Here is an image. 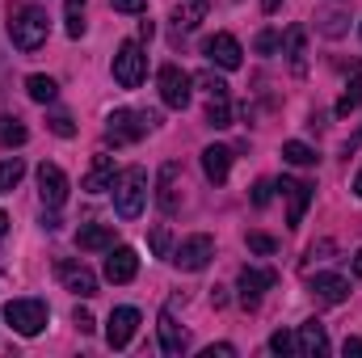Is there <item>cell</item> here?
<instances>
[{
	"label": "cell",
	"instance_id": "1",
	"mask_svg": "<svg viewBox=\"0 0 362 358\" xmlns=\"http://www.w3.org/2000/svg\"><path fill=\"white\" fill-rule=\"evenodd\" d=\"M47 34H51V25H47V13L42 8H13L8 13V38H13V47L17 51H38L42 42H47Z\"/></svg>",
	"mask_w": 362,
	"mask_h": 358
},
{
	"label": "cell",
	"instance_id": "2",
	"mask_svg": "<svg viewBox=\"0 0 362 358\" xmlns=\"http://www.w3.org/2000/svg\"><path fill=\"white\" fill-rule=\"evenodd\" d=\"M144 198H148V173H144L139 165H131V169H122V173L114 178V211H118L122 219H139Z\"/></svg>",
	"mask_w": 362,
	"mask_h": 358
},
{
	"label": "cell",
	"instance_id": "3",
	"mask_svg": "<svg viewBox=\"0 0 362 358\" xmlns=\"http://www.w3.org/2000/svg\"><path fill=\"white\" fill-rule=\"evenodd\" d=\"M156 122H160V118H156L152 110H114V114L105 118V139H110V144H135V139H144Z\"/></svg>",
	"mask_w": 362,
	"mask_h": 358
},
{
	"label": "cell",
	"instance_id": "4",
	"mask_svg": "<svg viewBox=\"0 0 362 358\" xmlns=\"http://www.w3.org/2000/svg\"><path fill=\"white\" fill-rule=\"evenodd\" d=\"M4 321L13 325V333H21V337H38V333L47 329L51 312H47V304H42V299H8Z\"/></svg>",
	"mask_w": 362,
	"mask_h": 358
},
{
	"label": "cell",
	"instance_id": "5",
	"mask_svg": "<svg viewBox=\"0 0 362 358\" xmlns=\"http://www.w3.org/2000/svg\"><path fill=\"white\" fill-rule=\"evenodd\" d=\"M144 72H148V55H144V47H139V42H122L118 55H114V81H118L122 89H139Z\"/></svg>",
	"mask_w": 362,
	"mask_h": 358
},
{
	"label": "cell",
	"instance_id": "6",
	"mask_svg": "<svg viewBox=\"0 0 362 358\" xmlns=\"http://www.w3.org/2000/svg\"><path fill=\"white\" fill-rule=\"evenodd\" d=\"M211 258H215V241L206 236V232H198V236H185L177 249H173V266L185 270V274H198V270L211 266Z\"/></svg>",
	"mask_w": 362,
	"mask_h": 358
},
{
	"label": "cell",
	"instance_id": "7",
	"mask_svg": "<svg viewBox=\"0 0 362 358\" xmlns=\"http://www.w3.org/2000/svg\"><path fill=\"white\" fill-rule=\"evenodd\" d=\"M156 85H160V101H165L169 110H185V105H189V85H194V76L181 72L177 64H165L160 76H156Z\"/></svg>",
	"mask_w": 362,
	"mask_h": 358
},
{
	"label": "cell",
	"instance_id": "8",
	"mask_svg": "<svg viewBox=\"0 0 362 358\" xmlns=\"http://www.w3.org/2000/svg\"><path fill=\"white\" fill-rule=\"evenodd\" d=\"M278 190L286 194V228H299V224H303V215H308V207H312V194H316V185H312V181H291V178H282V181H278Z\"/></svg>",
	"mask_w": 362,
	"mask_h": 358
},
{
	"label": "cell",
	"instance_id": "9",
	"mask_svg": "<svg viewBox=\"0 0 362 358\" xmlns=\"http://www.w3.org/2000/svg\"><path fill=\"white\" fill-rule=\"evenodd\" d=\"M202 55H206L211 64H219L223 72H236L240 59H245V51H240V42H236L232 34H211V38L202 42Z\"/></svg>",
	"mask_w": 362,
	"mask_h": 358
},
{
	"label": "cell",
	"instance_id": "10",
	"mask_svg": "<svg viewBox=\"0 0 362 358\" xmlns=\"http://www.w3.org/2000/svg\"><path fill=\"white\" fill-rule=\"evenodd\" d=\"M68 190H72V185H68V173H64L59 165H47V161L38 165V194H42V202H47L51 211L68 202Z\"/></svg>",
	"mask_w": 362,
	"mask_h": 358
},
{
	"label": "cell",
	"instance_id": "11",
	"mask_svg": "<svg viewBox=\"0 0 362 358\" xmlns=\"http://www.w3.org/2000/svg\"><path fill=\"white\" fill-rule=\"evenodd\" d=\"M135 329H139V312H135V308H114L110 321H105V342H110V350L131 346Z\"/></svg>",
	"mask_w": 362,
	"mask_h": 358
},
{
	"label": "cell",
	"instance_id": "12",
	"mask_svg": "<svg viewBox=\"0 0 362 358\" xmlns=\"http://www.w3.org/2000/svg\"><path fill=\"white\" fill-rule=\"evenodd\" d=\"M156 202H160L165 215H177V207H181V165L177 161L160 165V178H156Z\"/></svg>",
	"mask_w": 362,
	"mask_h": 358
},
{
	"label": "cell",
	"instance_id": "13",
	"mask_svg": "<svg viewBox=\"0 0 362 358\" xmlns=\"http://www.w3.org/2000/svg\"><path fill=\"white\" fill-rule=\"evenodd\" d=\"M274 282H278V274H274V270H240V282H236V287H240V304H245V308H257V304H262V295H266V291H270Z\"/></svg>",
	"mask_w": 362,
	"mask_h": 358
},
{
	"label": "cell",
	"instance_id": "14",
	"mask_svg": "<svg viewBox=\"0 0 362 358\" xmlns=\"http://www.w3.org/2000/svg\"><path fill=\"white\" fill-rule=\"evenodd\" d=\"M135 274H139V253H135L131 245L110 249V258H105V278H110V282H131Z\"/></svg>",
	"mask_w": 362,
	"mask_h": 358
},
{
	"label": "cell",
	"instance_id": "15",
	"mask_svg": "<svg viewBox=\"0 0 362 358\" xmlns=\"http://www.w3.org/2000/svg\"><path fill=\"white\" fill-rule=\"evenodd\" d=\"M202 173H206V181L223 185V181H228V173H232V148H223V144L202 148Z\"/></svg>",
	"mask_w": 362,
	"mask_h": 358
},
{
	"label": "cell",
	"instance_id": "16",
	"mask_svg": "<svg viewBox=\"0 0 362 358\" xmlns=\"http://www.w3.org/2000/svg\"><path fill=\"white\" fill-rule=\"evenodd\" d=\"M59 278H64V287H68L72 295H81V299L97 295V274H93L89 266H72V262H59Z\"/></svg>",
	"mask_w": 362,
	"mask_h": 358
},
{
	"label": "cell",
	"instance_id": "17",
	"mask_svg": "<svg viewBox=\"0 0 362 358\" xmlns=\"http://www.w3.org/2000/svg\"><path fill=\"white\" fill-rule=\"evenodd\" d=\"M295 342H299V354H303V358L329 354V333H325V325H320V321H303Z\"/></svg>",
	"mask_w": 362,
	"mask_h": 358
},
{
	"label": "cell",
	"instance_id": "18",
	"mask_svg": "<svg viewBox=\"0 0 362 358\" xmlns=\"http://www.w3.org/2000/svg\"><path fill=\"white\" fill-rule=\"evenodd\" d=\"M312 295H316L320 304H346V299H350V282H346L341 274H316V278H312Z\"/></svg>",
	"mask_w": 362,
	"mask_h": 358
},
{
	"label": "cell",
	"instance_id": "19",
	"mask_svg": "<svg viewBox=\"0 0 362 358\" xmlns=\"http://www.w3.org/2000/svg\"><path fill=\"white\" fill-rule=\"evenodd\" d=\"M114 156H105V152H97L93 156V169L85 173V190L89 194H105V190H114Z\"/></svg>",
	"mask_w": 362,
	"mask_h": 358
},
{
	"label": "cell",
	"instance_id": "20",
	"mask_svg": "<svg viewBox=\"0 0 362 358\" xmlns=\"http://www.w3.org/2000/svg\"><path fill=\"white\" fill-rule=\"evenodd\" d=\"M286 64H291L295 76L308 72V30L303 25H291L286 30Z\"/></svg>",
	"mask_w": 362,
	"mask_h": 358
},
{
	"label": "cell",
	"instance_id": "21",
	"mask_svg": "<svg viewBox=\"0 0 362 358\" xmlns=\"http://www.w3.org/2000/svg\"><path fill=\"white\" fill-rule=\"evenodd\" d=\"M76 245H81L85 253L114 249V228H110V224H81V232H76Z\"/></svg>",
	"mask_w": 362,
	"mask_h": 358
},
{
	"label": "cell",
	"instance_id": "22",
	"mask_svg": "<svg viewBox=\"0 0 362 358\" xmlns=\"http://www.w3.org/2000/svg\"><path fill=\"white\" fill-rule=\"evenodd\" d=\"M156 329H160V350L165 354H185V346H189V337L181 333V325L169 316V312H160V321H156Z\"/></svg>",
	"mask_w": 362,
	"mask_h": 358
},
{
	"label": "cell",
	"instance_id": "23",
	"mask_svg": "<svg viewBox=\"0 0 362 358\" xmlns=\"http://www.w3.org/2000/svg\"><path fill=\"white\" fill-rule=\"evenodd\" d=\"M206 127H215V131L232 127V97H228V93L206 97Z\"/></svg>",
	"mask_w": 362,
	"mask_h": 358
},
{
	"label": "cell",
	"instance_id": "24",
	"mask_svg": "<svg viewBox=\"0 0 362 358\" xmlns=\"http://www.w3.org/2000/svg\"><path fill=\"white\" fill-rule=\"evenodd\" d=\"M25 139H30L25 122H21V118H13V114H0V148H21Z\"/></svg>",
	"mask_w": 362,
	"mask_h": 358
},
{
	"label": "cell",
	"instance_id": "25",
	"mask_svg": "<svg viewBox=\"0 0 362 358\" xmlns=\"http://www.w3.org/2000/svg\"><path fill=\"white\" fill-rule=\"evenodd\" d=\"M25 93L38 101V105H51L55 97H59V85L51 81V76H42V72H34V76H25Z\"/></svg>",
	"mask_w": 362,
	"mask_h": 358
},
{
	"label": "cell",
	"instance_id": "26",
	"mask_svg": "<svg viewBox=\"0 0 362 358\" xmlns=\"http://www.w3.org/2000/svg\"><path fill=\"white\" fill-rule=\"evenodd\" d=\"M21 178H25V161L21 156H4L0 161V194H13L21 185Z\"/></svg>",
	"mask_w": 362,
	"mask_h": 358
},
{
	"label": "cell",
	"instance_id": "27",
	"mask_svg": "<svg viewBox=\"0 0 362 358\" xmlns=\"http://www.w3.org/2000/svg\"><path fill=\"white\" fill-rule=\"evenodd\" d=\"M362 105V64H350V93L337 101V114H354Z\"/></svg>",
	"mask_w": 362,
	"mask_h": 358
},
{
	"label": "cell",
	"instance_id": "28",
	"mask_svg": "<svg viewBox=\"0 0 362 358\" xmlns=\"http://www.w3.org/2000/svg\"><path fill=\"white\" fill-rule=\"evenodd\" d=\"M282 161H291V165H316L320 156H316L303 139H286V144H282Z\"/></svg>",
	"mask_w": 362,
	"mask_h": 358
},
{
	"label": "cell",
	"instance_id": "29",
	"mask_svg": "<svg viewBox=\"0 0 362 358\" xmlns=\"http://www.w3.org/2000/svg\"><path fill=\"white\" fill-rule=\"evenodd\" d=\"M202 13H206V0H189V4H181L173 13V21H177V30H194L202 21Z\"/></svg>",
	"mask_w": 362,
	"mask_h": 358
},
{
	"label": "cell",
	"instance_id": "30",
	"mask_svg": "<svg viewBox=\"0 0 362 358\" xmlns=\"http://www.w3.org/2000/svg\"><path fill=\"white\" fill-rule=\"evenodd\" d=\"M85 4L89 0H68V38L85 34Z\"/></svg>",
	"mask_w": 362,
	"mask_h": 358
},
{
	"label": "cell",
	"instance_id": "31",
	"mask_svg": "<svg viewBox=\"0 0 362 358\" xmlns=\"http://www.w3.org/2000/svg\"><path fill=\"white\" fill-rule=\"evenodd\" d=\"M148 245H152V253H156V258H169V249H173V236H169V228H165V224H156V228L148 232Z\"/></svg>",
	"mask_w": 362,
	"mask_h": 358
},
{
	"label": "cell",
	"instance_id": "32",
	"mask_svg": "<svg viewBox=\"0 0 362 358\" xmlns=\"http://www.w3.org/2000/svg\"><path fill=\"white\" fill-rule=\"evenodd\" d=\"M245 245H249V253H262V258L278 253V241L266 236V232H249V236H245Z\"/></svg>",
	"mask_w": 362,
	"mask_h": 358
},
{
	"label": "cell",
	"instance_id": "33",
	"mask_svg": "<svg viewBox=\"0 0 362 358\" xmlns=\"http://www.w3.org/2000/svg\"><path fill=\"white\" fill-rule=\"evenodd\" d=\"M270 350H274V354H299V342H295V333L278 329V333L270 337Z\"/></svg>",
	"mask_w": 362,
	"mask_h": 358
},
{
	"label": "cell",
	"instance_id": "34",
	"mask_svg": "<svg viewBox=\"0 0 362 358\" xmlns=\"http://www.w3.org/2000/svg\"><path fill=\"white\" fill-rule=\"evenodd\" d=\"M194 85H202V93H206V97L228 93V81H223V76H215V72H198V76H194Z\"/></svg>",
	"mask_w": 362,
	"mask_h": 358
},
{
	"label": "cell",
	"instance_id": "35",
	"mask_svg": "<svg viewBox=\"0 0 362 358\" xmlns=\"http://www.w3.org/2000/svg\"><path fill=\"white\" fill-rule=\"evenodd\" d=\"M47 122H51V131H55V135H64V139H72V135H76V122H72V118H68L64 110H55V114H51Z\"/></svg>",
	"mask_w": 362,
	"mask_h": 358
},
{
	"label": "cell",
	"instance_id": "36",
	"mask_svg": "<svg viewBox=\"0 0 362 358\" xmlns=\"http://www.w3.org/2000/svg\"><path fill=\"white\" fill-rule=\"evenodd\" d=\"M253 47H257V51H262V55H274V51H278V47H282V38H278V34H274V30H262V34H257V38H253Z\"/></svg>",
	"mask_w": 362,
	"mask_h": 358
},
{
	"label": "cell",
	"instance_id": "37",
	"mask_svg": "<svg viewBox=\"0 0 362 358\" xmlns=\"http://www.w3.org/2000/svg\"><path fill=\"white\" fill-rule=\"evenodd\" d=\"M274 198V181H257V185H253V207H266V202H270Z\"/></svg>",
	"mask_w": 362,
	"mask_h": 358
},
{
	"label": "cell",
	"instance_id": "38",
	"mask_svg": "<svg viewBox=\"0 0 362 358\" xmlns=\"http://www.w3.org/2000/svg\"><path fill=\"white\" fill-rule=\"evenodd\" d=\"M72 321H76V329H81V333H93V329H97L93 312H85V308H76V316H72Z\"/></svg>",
	"mask_w": 362,
	"mask_h": 358
},
{
	"label": "cell",
	"instance_id": "39",
	"mask_svg": "<svg viewBox=\"0 0 362 358\" xmlns=\"http://www.w3.org/2000/svg\"><path fill=\"white\" fill-rule=\"evenodd\" d=\"M110 4H114L118 13H144V8H148V0H110Z\"/></svg>",
	"mask_w": 362,
	"mask_h": 358
},
{
	"label": "cell",
	"instance_id": "40",
	"mask_svg": "<svg viewBox=\"0 0 362 358\" xmlns=\"http://www.w3.org/2000/svg\"><path fill=\"white\" fill-rule=\"evenodd\" d=\"M236 354V346H228V342H223V346H211V350H202V358H232Z\"/></svg>",
	"mask_w": 362,
	"mask_h": 358
},
{
	"label": "cell",
	"instance_id": "41",
	"mask_svg": "<svg viewBox=\"0 0 362 358\" xmlns=\"http://www.w3.org/2000/svg\"><path fill=\"white\" fill-rule=\"evenodd\" d=\"M325 253H333V241H316V245L308 249V258H325Z\"/></svg>",
	"mask_w": 362,
	"mask_h": 358
},
{
	"label": "cell",
	"instance_id": "42",
	"mask_svg": "<svg viewBox=\"0 0 362 358\" xmlns=\"http://www.w3.org/2000/svg\"><path fill=\"white\" fill-rule=\"evenodd\" d=\"M341 30H346V25H341V13H333V17L325 21V34H341Z\"/></svg>",
	"mask_w": 362,
	"mask_h": 358
},
{
	"label": "cell",
	"instance_id": "43",
	"mask_svg": "<svg viewBox=\"0 0 362 358\" xmlns=\"http://www.w3.org/2000/svg\"><path fill=\"white\" fill-rule=\"evenodd\" d=\"M341 350H346V358H350V354H362V342H358V337H346V346H341Z\"/></svg>",
	"mask_w": 362,
	"mask_h": 358
},
{
	"label": "cell",
	"instance_id": "44",
	"mask_svg": "<svg viewBox=\"0 0 362 358\" xmlns=\"http://www.w3.org/2000/svg\"><path fill=\"white\" fill-rule=\"evenodd\" d=\"M42 228H47V232H59V215H47V211H42Z\"/></svg>",
	"mask_w": 362,
	"mask_h": 358
},
{
	"label": "cell",
	"instance_id": "45",
	"mask_svg": "<svg viewBox=\"0 0 362 358\" xmlns=\"http://www.w3.org/2000/svg\"><path fill=\"white\" fill-rule=\"evenodd\" d=\"M354 278H362V249L354 253Z\"/></svg>",
	"mask_w": 362,
	"mask_h": 358
},
{
	"label": "cell",
	"instance_id": "46",
	"mask_svg": "<svg viewBox=\"0 0 362 358\" xmlns=\"http://www.w3.org/2000/svg\"><path fill=\"white\" fill-rule=\"evenodd\" d=\"M278 4H282V0H262V8H266V13H274Z\"/></svg>",
	"mask_w": 362,
	"mask_h": 358
},
{
	"label": "cell",
	"instance_id": "47",
	"mask_svg": "<svg viewBox=\"0 0 362 358\" xmlns=\"http://www.w3.org/2000/svg\"><path fill=\"white\" fill-rule=\"evenodd\" d=\"M4 232H8V215L0 211V236H4Z\"/></svg>",
	"mask_w": 362,
	"mask_h": 358
},
{
	"label": "cell",
	"instance_id": "48",
	"mask_svg": "<svg viewBox=\"0 0 362 358\" xmlns=\"http://www.w3.org/2000/svg\"><path fill=\"white\" fill-rule=\"evenodd\" d=\"M354 194H358V198H362V173H358V178H354Z\"/></svg>",
	"mask_w": 362,
	"mask_h": 358
}]
</instances>
